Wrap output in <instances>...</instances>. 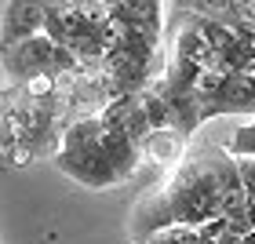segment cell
Returning <instances> with one entry per match:
<instances>
[{
    "label": "cell",
    "mask_w": 255,
    "mask_h": 244,
    "mask_svg": "<svg viewBox=\"0 0 255 244\" xmlns=\"http://www.w3.org/2000/svg\"><path fill=\"white\" fill-rule=\"evenodd\" d=\"M245 208H248V190L241 179V160L230 157L226 146H212L204 153L182 160L160 186L138 197L131 215V237L135 244H142L171 226L201 230L212 219L219 215L234 219Z\"/></svg>",
    "instance_id": "1"
},
{
    "label": "cell",
    "mask_w": 255,
    "mask_h": 244,
    "mask_svg": "<svg viewBox=\"0 0 255 244\" xmlns=\"http://www.w3.org/2000/svg\"><path fill=\"white\" fill-rule=\"evenodd\" d=\"M142 157V146L128 131L110 127L102 117H80L62 127V149L55 153V164L80 186L106 190L131 179Z\"/></svg>",
    "instance_id": "2"
},
{
    "label": "cell",
    "mask_w": 255,
    "mask_h": 244,
    "mask_svg": "<svg viewBox=\"0 0 255 244\" xmlns=\"http://www.w3.org/2000/svg\"><path fill=\"white\" fill-rule=\"evenodd\" d=\"M44 22H48V11L44 4H26V0H7L4 4V51L18 48L33 37L44 33Z\"/></svg>",
    "instance_id": "3"
},
{
    "label": "cell",
    "mask_w": 255,
    "mask_h": 244,
    "mask_svg": "<svg viewBox=\"0 0 255 244\" xmlns=\"http://www.w3.org/2000/svg\"><path fill=\"white\" fill-rule=\"evenodd\" d=\"M110 18L124 29H146V33H160V18L164 7L160 4H110Z\"/></svg>",
    "instance_id": "4"
},
{
    "label": "cell",
    "mask_w": 255,
    "mask_h": 244,
    "mask_svg": "<svg viewBox=\"0 0 255 244\" xmlns=\"http://www.w3.org/2000/svg\"><path fill=\"white\" fill-rule=\"evenodd\" d=\"M182 142H186V138L179 131H149V138L142 142V153L153 157V160H175Z\"/></svg>",
    "instance_id": "5"
},
{
    "label": "cell",
    "mask_w": 255,
    "mask_h": 244,
    "mask_svg": "<svg viewBox=\"0 0 255 244\" xmlns=\"http://www.w3.org/2000/svg\"><path fill=\"white\" fill-rule=\"evenodd\" d=\"M226 153L234 160H255V117L237 124V131L226 138Z\"/></svg>",
    "instance_id": "6"
},
{
    "label": "cell",
    "mask_w": 255,
    "mask_h": 244,
    "mask_svg": "<svg viewBox=\"0 0 255 244\" xmlns=\"http://www.w3.org/2000/svg\"><path fill=\"white\" fill-rule=\"evenodd\" d=\"M142 244H204V237L197 234V230H190V226H171V230L153 234V237L142 241Z\"/></svg>",
    "instance_id": "7"
},
{
    "label": "cell",
    "mask_w": 255,
    "mask_h": 244,
    "mask_svg": "<svg viewBox=\"0 0 255 244\" xmlns=\"http://www.w3.org/2000/svg\"><path fill=\"white\" fill-rule=\"evenodd\" d=\"M241 179H245L248 201H255V160H241Z\"/></svg>",
    "instance_id": "8"
},
{
    "label": "cell",
    "mask_w": 255,
    "mask_h": 244,
    "mask_svg": "<svg viewBox=\"0 0 255 244\" xmlns=\"http://www.w3.org/2000/svg\"><path fill=\"white\" fill-rule=\"evenodd\" d=\"M248 226L255 230V201H248Z\"/></svg>",
    "instance_id": "9"
},
{
    "label": "cell",
    "mask_w": 255,
    "mask_h": 244,
    "mask_svg": "<svg viewBox=\"0 0 255 244\" xmlns=\"http://www.w3.org/2000/svg\"><path fill=\"white\" fill-rule=\"evenodd\" d=\"M241 244H255V230H252L248 237H241Z\"/></svg>",
    "instance_id": "10"
}]
</instances>
